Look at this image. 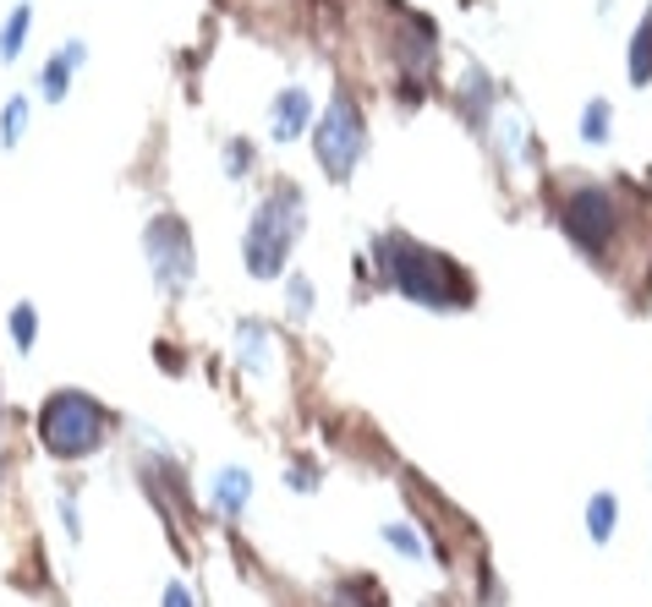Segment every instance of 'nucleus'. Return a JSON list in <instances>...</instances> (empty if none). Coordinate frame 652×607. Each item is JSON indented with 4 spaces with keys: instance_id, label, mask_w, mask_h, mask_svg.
<instances>
[{
    "instance_id": "1",
    "label": "nucleus",
    "mask_w": 652,
    "mask_h": 607,
    "mask_svg": "<svg viewBox=\"0 0 652 607\" xmlns=\"http://www.w3.org/2000/svg\"><path fill=\"white\" fill-rule=\"evenodd\" d=\"M373 263H378V274L395 296L428 306V312H467L478 302V280L450 252H434L406 230H384L373 241Z\"/></svg>"
},
{
    "instance_id": "2",
    "label": "nucleus",
    "mask_w": 652,
    "mask_h": 607,
    "mask_svg": "<svg viewBox=\"0 0 652 607\" xmlns=\"http://www.w3.org/2000/svg\"><path fill=\"white\" fill-rule=\"evenodd\" d=\"M302 230H308V203H302V192H297L291 181H275V186L264 192V203L253 208L247 236H242V263H247V274H253V280H280L286 263H291V252H297V241H302Z\"/></svg>"
},
{
    "instance_id": "3",
    "label": "nucleus",
    "mask_w": 652,
    "mask_h": 607,
    "mask_svg": "<svg viewBox=\"0 0 652 607\" xmlns=\"http://www.w3.org/2000/svg\"><path fill=\"white\" fill-rule=\"evenodd\" d=\"M33 433H39V449L44 455L72 465V459L99 455L110 444L116 422H110V411L88 389H55V394H44V405L33 416Z\"/></svg>"
},
{
    "instance_id": "4",
    "label": "nucleus",
    "mask_w": 652,
    "mask_h": 607,
    "mask_svg": "<svg viewBox=\"0 0 652 607\" xmlns=\"http://www.w3.org/2000/svg\"><path fill=\"white\" fill-rule=\"evenodd\" d=\"M554 214H559V230H565V241H570L576 252H587L592 263L609 258V247H614V236H620V203H614L609 186L581 181V186H570V192L559 197Z\"/></svg>"
},
{
    "instance_id": "5",
    "label": "nucleus",
    "mask_w": 652,
    "mask_h": 607,
    "mask_svg": "<svg viewBox=\"0 0 652 607\" xmlns=\"http://www.w3.org/2000/svg\"><path fill=\"white\" fill-rule=\"evenodd\" d=\"M313 159L329 181H351L356 164L367 159V116L362 105L340 88L334 99L324 105V116L313 121Z\"/></svg>"
},
{
    "instance_id": "6",
    "label": "nucleus",
    "mask_w": 652,
    "mask_h": 607,
    "mask_svg": "<svg viewBox=\"0 0 652 607\" xmlns=\"http://www.w3.org/2000/svg\"><path fill=\"white\" fill-rule=\"evenodd\" d=\"M143 258L154 269V285L164 296H181L197 274V247H192V230L181 214H154L149 230H143Z\"/></svg>"
},
{
    "instance_id": "7",
    "label": "nucleus",
    "mask_w": 652,
    "mask_h": 607,
    "mask_svg": "<svg viewBox=\"0 0 652 607\" xmlns=\"http://www.w3.org/2000/svg\"><path fill=\"white\" fill-rule=\"evenodd\" d=\"M313 121H319V110H313V94H308L302 83H291V88L275 94V105H269V138H275V143H297V138H308Z\"/></svg>"
},
{
    "instance_id": "8",
    "label": "nucleus",
    "mask_w": 652,
    "mask_h": 607,
    "mask_svg": "<svg viewBox=\"0 0 652 607\" xmlns=\"http://www.w3.org/2000/svg\"><path fill=\"white\" fill-rule=\"evenodd\" d=\"M83 61H88V44H83V39H66V44L44 61V72H39V94H44V105H61V99L72 94V77H77Z\"/></svg>"
},
{
    "instance_id": "9",
    "label": "nucleus",
    "mask_w": 652,
    "mask_h": 607,
    "mask_svg": "<svg viewBox=\"0 0 652 607\" xmlns=\"http://www.w3.org/2000/svg\"><path fill=\"white\" fill-rule=\"evenodd\" d=\"M275 328L269 323H258V317H242L236 323V361L253 372V378H264L269 367H275Z\"/></svg>"
},
{
    "instance_id": "10",
    "label": "nucleus",
    "mask_w": 652,
    "mask_h": 607,
    "mask_svg": "<svg viewBox=\"0 0 652 607\" xmlns=\"http://www.w3.org/2000/svg\"><path fill=\"white\" fill-rule=\"evenodd\" d=\"M209 498H214V509H220L225 520H236V514L247 509V498H253V470H247V465H220Z\"/></svg>"
},
{
    "instance_id": "11",
    "label": "nucleus",
    "mask_w": 652,
    "mask_h": 607,
    "mask_svg": "<svg viewBox=\"0 0 652 607\" xmlns=\"http://www.w3.org/2000/svg\"><path fill=\"white\" fill-rule=\"evenodd\" d=\"M614 531H620V498L603 487V492H592V498H587V536H592L598 548H609V542H614Z\"/></svg>"
},
{
    "instance_id": "12",
    "label": "nucleus",
    "mask_w": 652,
    "mask_h": 607,
    "mask_svg": "<svg viewBox=\"0 0 652 607\" xmlns=\"http://www.w3.org/2000/svg\"><path fill=\"white\" fill-rule=\"evenodd\" d=\"M631 88H648L652 83V11L637 22V33H631Z\"/></svg>"
},
{
    "instance_id": "13",
    "label": "nucleus",
    "mask_w": 652,
    "mask_h": 607,
    "mask_svg": "<svg viewBox=\"0 0 652 607\" xmlns=\"http://www.w3.org/2000/svg\"><path fill=\"white\" fill-rule=\"evenodd\" d=\"M609 132H614V105L609 99H587V110H581V143H609Z\"/></svg>"
},
{
    "instance_id": "14",
    "label": "nucleus",
    "mask_w": 652,
    "mask_h": 607,
    "mask_svg": "<svg viewBox=\"0 0 652 607\" xmlns=\"http://www.w3.org/2000/svg\"><path fill=\"white\" fill-rule=\"evenodd\" d=\"M28 28H33V6H17V11L6 17V28H0V61H17V55H22Z\"/></svg>"
},
{
    "instance_id": "15",
    "label": "nucleus",
    "mask_w": 652,
    "mask_h": 607,
    "mask_svg": "<svg viewBox=\"0 0 652 607\" xmlns=\"http://www.w3.org/2000/svg\"><path fill=\"white\" fill-rule=\"evenodd\" d=\"M324 607H384V597H378L373 581H340V586L329 592Z\"/></svg>"
},
{
    "instance_id": "16",
    "label": "nucleus",
    "mask_w": 652,
    "mask_h": 607,
    "mask_svg": "<svg viewBox=\"0 0 652 607\" xmlns=\"http://www.w3.org/2000/svg\"><path fill=\"white\" fill-rule=\"evenodd\" d=\"M28 99L17 94V99H6V116H0V149H17L22 143V132H28Z\"/></svg>"
},
{
    "instance_id": "17",
    "label": "nucleus",
    "mask_w": 652,
    "mask_h": 607,
    "mask_svg": "<svg viewBox=\"0 0 652 607\" xmlns=\"http://www.w3.org/2000/svg\"><path fill=\"white\" fill-rule=\"evenodd\" d=\"M33 339H39V312H33V302H17L11 306V345L33 350Z\"/></svg>"
},
{
    "instance_id": "18",
    "label": "nucleus",
    "mask_w": 652,
    "mask_h": 607,
    "mask_svg": "<svg viewBox=\"0 0 652 607\" xmlns=\"http://www.w3.org/2000/svg\"><path fill=\"white\" fill-rule=\"evenodd\" d=\"M378 536H384V542H389V548H395V553H406V559H411V564H417V559H423V542H417V531H411V525H400V520H389V525H384V531H378Z\"/></svg>"
},
{
    "instance_id": "19",
    "label": "nucleus",
    "mask_w": 652,
    "mask_h": 607,
    "mask_svg": "<svg viewBox=\"0 0 652 607\" xmlns=\"http://www.w3.org/2000/svg\"><path fill=\"white\" fill-rule=\"evenodd\" d=\"M313 296H319V291H313V280H302V274H291V317H308V312H313Z\"/></svg>"
},
{
    "instance_id": "20",
    "label": "nucleus",
    "mask_w": 652,
    "mask_h": 607,
    "mask_svg": "<svg viewBox=\"0 0 652 607\" xmlns=\"http://www.w3.org/2000/svg\"><path fill=\"white\" fill-rule=\"evenodd\" d=\"M247 164H253V143H225V175H247Z\"/></svg>"
},
{
    "instance_id": "21",
    "label": "nucleus",
    "mask_w": 652,
    "mask_h": 607,
    "mask_svg": "<svg viewBox=\"0 0 652 607\" xmlns=\"http://www.w3.org/2000/svg\"><path fill=\"white\" fill-rule=\"evenodd\" d=\"M286 487H291V492H313V487H319V465H302V459H297L291 476H286Z\"/></svg>"
},
{
    "instance_id": "22",
    "label": "nucleus",
    "mask_w": 652,
    "mask_h": 607,
    "mask_svg": "<svg viewBox=\"0 0 652 607\" xmlns=\"http://www.w3.org/2000/svg\"><path fill=\"white\" fill-rule=\"evenodd\" d=\"M160 607H197V597H192L181 581H170V586H164V597H160Z\"/></svg>"
},
{
    "instance_id": "23",
    "label": "nucleus",
    "mask_w": 652,
    "mask_h": 607,
    "mask_svg": "<svg viewBox=\"0 0 652 607\" xmlns=\"http://www.w3.org/2000/svg\"><path fill=\"white\" fill-rule=\"evenodd\" d=\"M61 520H66V536L77 542V536H83V525H77V498H72V492H61Z\"/></svg>"
},
{
    "instance_id": "24",
    "label": "nucleus",
    "mask_w": 652,
    "mask_h": 607,
    "mask_svg": "<svg viewBox=\"0 0 652 607\" xmlns=\"http://www.w3.org/2000/svg\"><path fill=\"white\" fill-rule=\"evenodd\" d=\"M0 427H6V400H0Z\"/></svg>"
}]
</instances>
